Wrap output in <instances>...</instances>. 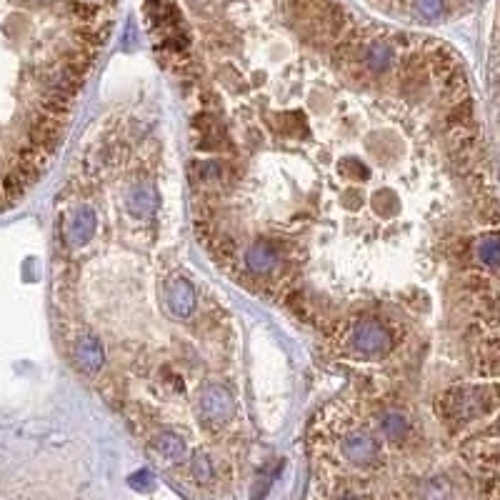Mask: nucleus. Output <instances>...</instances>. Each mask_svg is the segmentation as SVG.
<instances>
[{"mask_svg":"<svg viewBox=\"0 0 500 500\" xmlns=\"http://www.w3.org/2000/svg\"><path fill=\"white\" fill-rule=\"evenodd\" d=\"M233 413H235V401L230 396V391H225L223 386H210L200 393L198 418L203 425L218 428L223 423H228Z\"/></svg>","mask_w":500,"mask_h":500,"instance_id":"2","label":"nucleus"},{"mask_svg":"<svg viewBox=\"0 0 500 500\" xmlns=\"http://www.w3.org/2000/svg\"><path fill=\"white\" fill-rule=\"evenodd\" d=\"M278 261H281V250L273 243H268V240H258V243H253L245 250V268L250 273H256V276L271 273L278 266Z\"/></svg>","mask_w":500,"mask_h":500,"instance_id":"8","label":"nucleus"},{"mask_svg":"<svg viewBox=\"0 0 500 500\" xmlns=\"http://www.w3.org/2000/svg\"><path fill=\"white\" fill-rule=\"evenodd\" d=\"M340 170H343V175L350 178V180H365V178H368V168L360 165L358 161H343Z\"/></svg>","mask_w":500,"mask_h":500,"instance_id":"15","label":"nucleus"},{"mask_svg":"<svg viewBox=\"0 0 500 500\" xmlns=\"http://www.w3.org/2000/svg\"><path fill=\"white\" fill-rule=\"evenodd\" d=\"M156 450L165 460H180L185 455V440L175 433H161L156 438Z\"/></svg>","mask_w":500,"mask_h":500,"instance_id":"11","label":"nucleus"},{"mask_svg":"<svg viewBox=\"0 0 500 500\" xmlns=\"http://www.w3.org/2000/svg\"><path fill=\"white\" fill-rule=\"evenodd\" d=\"M95 230H98V215H95V208L88 203L78 205V208L68 215L65 225H62L65 248H70V250L85 248V245L95 238Z\"/></svg>","mask_w":500,"mask_h":500,"instance_id":"3","label":"nucleus"},{"mask_svg":"<svg viewBox=\"0 0 500 500\" xmlns=\"http://www.w3.org/2000/svg\"><path fill=\"white\" fill-rule=\"evenodd\" d=\"M343 455L348 463L365 468V465H373L381 458V445L368 433H350L343 440Z\"/></svg>","mask_w":500,"mask_h":500,"instance_id":"5","label":"nucleus"},{"mask_svg":"<svg viewBox=\"0 0 500 500\" xmlns=\"http://www.w3.org/2000/svg\"><path fill=\"white\" fill-rule=\"evenodd\" d=\"M478 258L483 266L500 268V235L490 233L478 240Z\"/></svg>","mask_w":500,"mask_h":500,"instance_id":"12","label":"nucleus"},{"mask_svg":"<svg viewBox=\"0 0 500 500\" xmlns=\"http://www.w3.org/2000/svg\"><path fill=\"white\" fill-rule=\"evenodd\" d=\"M220 175H223V168L215 161L193 163V168H190V178H193V183H198V185H208V183L220 180Z\"/></svg>","mask_w":500,"mask_h":500,"instance_id":"13","label":"nucleus"},{"mask_svg":"<svg viewBox=\"0 0 500 500\" xmlns=\"http://www.w3.org/2000/svg\"><path fill=\"white\" fill-rule=\"evenodd\" d=\"M350 345L363 355H378L391 345V335H388V330L383 328L381 323L368 320V323H360L353 328V333H350Z\"/></svg>","mask_w":500,"mask_h":500,"instance_id":"4","label":"nucleus"},{"mask_svg":"<svg viewBox=\"0 0 500 500\" xmlns=\"http://www.w3.org/2000/svg\"><path fill=\"white\" fill-rule=\"evenodd\" d=\"M125 205H128V213L133 215V218H151L153 213L158 210V193L156 188L148 185V183H138V185L131 188V193H128V200H125Z\"/></svg>","mask_w":500,"mask_h":500,"instance_id":"9","label":"nucleus"},{"mask_svg":"<svg viewBox=\"0 0 500 500\" xmlns=\"http://www.w3.org/2000/svg\"><path fill=\"white\" fill-rule=\"evenodd\" d=\"M153 483H156V480H153L151 470H138L136 475H131V485L136 490H151Z\"/></svg>","mask_w":500,"mask_h":500,"instance_id":"16","label":"nucleus"},{"mask_svg":"<svg viewBox=\"0 0 500 500\" xmlns=\"http://www.w3.org/2000/svg\"><path fill=\"white\" fill-rule=\"evenodd\" d=\"M381 430H383V435L391 440V443H401V440H406L408 438V433H411V425H408V418L403 415V413L391 411V413L383 415Z\"/></svg>","mask_w":500,"mask_h":500,"instance_id":"10","label":"nucleus"},{"mask_svg":"<svg viewBox=\"0 0 500 500\" xmlns=\"http://www.w3.org/2000/svg\"><path fill=\"white\" fill-rule=\"evenodd\" d=\"M165 303H168V310H170L175 318H188L195 308V290H193V286H190V281H185V278H173V281L168 283Z\"/></svg>","mask_w":500,"mask_h":500,"instance_id":"7","label":"nucleus"},{"mask_svg":"<svg viewBox=\"0 0 500 500\" xmlns=\"http://www.w3.org/2000/svg\"><path fill=\"white\" fill-rule=\"evenodd\" d=\"M190 473H193V478L198 480V483H210V480H213V463H210V458L203 450L195 453L193 460H190Z\"/></svg>","mask_w":500,"mask_h":500,"instance_id":"14","label":"nucleus"},{"mask_svg":"<svg viewBox=\"0 0 500 500\" xmlns=\"http://www.w3.org/2000/svg\"><path fill=\"white\" fill-rule=\"evenodd\" d=\"M343 500H358V498H355V495H345Z\"/></svg>","mask_w":500,"mask_h":500,"instance_id":"17","label":"nucleus"},{"mask_svg":"<svg viewBox=\"0 0 500 500\" xmlns=\"http://www.w3.org/2000/svg\"><path fill=\"white\" fill-rule=\"evenodd\" d=\"M73 360L83 373L88 375L100 373V368L105 365V350L100 345V340L90 333L78 335L73 343Z\"/></svg>","mask_w":500,"mask_h":500,"instance_id":"6","label":"nucleus"},{"mask_svg":"<svg viewBox=\"0 0 500 500\" xmlns=\"http://www.w3.org/2000/svg\"><path fill=\"white\" fill-rule=\"evenodd\" d=\"M118 0H0V103L11 95L31 123V143L50 161L98 53ZM13 143L0 118V205L21 200Z\"/></svg>","mask_w":500,"mask_h":500,"instance_id":"1","label":"nucleus"}]
</instances>
